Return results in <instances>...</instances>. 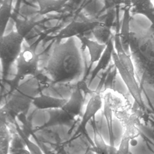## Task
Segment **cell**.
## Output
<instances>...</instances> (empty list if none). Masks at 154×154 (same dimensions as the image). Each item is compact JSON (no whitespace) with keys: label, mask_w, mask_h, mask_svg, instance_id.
<instances>
[{"label":"cell","mask_w":154,"mask_h":154,"mask_svg":"<svg viewBox=\"0 0 154 154\" xmlns=\"http://www.w3.org/2000/svg\"><path fill=\"white\" fill-rule=\"evenodd\" d=\"M67 99L54 97L49 95L40 94L35 96L33 100V105L38 109H55L61 108Z\"/></svg>","instance_id":"9"},{"label":"cell","mask_w":154,"mask_h":154,"mask_svg":"<svg viewBox=\"0 0 154 154\" xmlns=\"http://www.w3.org/2000/svg\"><path fill=\"white\" fill-rule=\"evenodd\" d=\"M16 129L22 141L24 143L25 145L27 147V150L31 154H43L40 148L37 144L34 143V142H32L29 140L26 134L24 132L23 130L20 128L17 123H16Z\"/></svg>","instance_id":"21"},{"label":"cell","mask_w":154,"mask_h":154,"mask_svg":"<svg viewBox=\"0 0 154 154\" xmlns=\"http://www.w3.org/2000/svg\"><path fill=\"white\" fill-rule=\"evenodd\" d=\"M83 72L82 57L73 38L55 46L44 69V74L53 84L78 81Z\"/></svg>","instance_id":"1"},{"label":"cell","mask_w":154,"mask_h":154,"mask_svg":"<svg viewBox=\"0 0 154 154\" xmlns=\"http://www.w3.org/2000/svg\"><path fill=\"white\" fill-rule=\"evenodd\" d=\"M11 0L4 1L0 7V30L1 36L4 35L5 31L11 16Z\"/></svg>","instance_id":"18"},{"label":"cell","mask_w":154,"mask_h":154,"mask_svg":"<svg viewBox=\"0 0 154 154\" xmlns=\"http://www.w3.org/2000/svg\"><path fill=\"white\" fill-rule=\"evenodd\" d=\"M102 93L94 91L90 94L85 111L82 116L81 120L75 134L83 133L85 131L86 125L95 119L96 114L101 109L103 105Z\"/></svg>","instance_id":"5"},{"label":"cell","mask_w":154,"mask_h":154,"mask_svg":"<svg viewBox=\"0 0 154 154\" xmlns=\"http://www.w3.org/2000/svg\"><path fill=\"white\" fill-rule=\"evenodd\" d=\"M103 114L105 117L108 129V135H109V144L114 146V135L113 132V125H112V114L113 111L111 106L103 100Z\"/></svg>","instance_id":"20"},{"label":"cell","mask_w":154,"mask_h":154,"mask_svg":"<svg viewBox=\"0 0 154 154\" xmlns=\"http://www.w3.org/2000/svg\"><path fill=\"white\" fill-rule=\"evenodd\" d=\"M75 118L69 114L62 108L51 109L49 111V117L46 123L47 126L67 125L73 120Z\"/></svg>","instance_id":"13"},{"label":"cell","mask_w":154,"mask_h":154,"mask_svg":"<svg viewBox=\"0 0 154 154\" xmlns=\"http://www.w3.org/2000/svg\"><path fill=\"white\" fill-rule=\"evenodd\" d=\"M85 96L84 93L76 85L69 98L67 99L66 103L61 108L75 119L81 112L85 101Z\"/></svg>","instance_id":"7"},{"label":"cell","mask_w":154,"mask_h":154,"mask_svg":"<svg viewBox=\"0 0 154 154\" xmlns=\"http://www.w3.org/2000/svg\"><path fill=\"white\" fill-rule=\"evenodd\" d=\"M86 154H97L96 153H95L94 152L92 151L91 150H90V149L87 150V152H86Z\"/></svg>","instance_id":"24"},{"label":"cell","mask_w":154,"mask_h":154,"mask_svg":"<svg viewBox=\"0 0 154 154\" xmlns=\"http://www.w3.org/2000/svg\"><path fill=\"white\" fill-rule=\"evenodd\" d=\"M91 124L94 131V144L93 147L90 148V149L97 154H106L108 144L106 143L99 130L98 129L96 123L95 119L91 120Z\"/></svg>","instance_id":"17"},{"label":"cell","mask_w":154,"mask_h":154,"mask_svg":"<svg viewBox=\"0 0 154 154\" xmlns=\"http://www.w3.org/2000/svg\"><path fill=\"white\" fill-rule=\"evenodd\" d=\"M130 14L131 10L129 5L125 8L122 22V26L120 31L119 32L122 45L126 52L129 49L130 36L131 32L130 31Z\"/></svg>","instance_id":"12"},{"label":"cell","mask_w":154,"mask_h":154,"mask_svg":"<svg viewBox=\"0 0 154 154\" xmlns=\"http://www.w3.org/2000/svg\"><path fill=\"white\" fill-rule=\"evenodd\" d=\"M91 32L95 40L101 44L106 45L114 38L110 26L105 23L99 22Z\"/></svg>","instance_id":"15"},{"label":"cell","mask_w":154,"mask_h":154,"mask_svg":"<svg viewBox=\"0 0 154 154\" xmlns=\"http://www.w3.org/2000/svg\"><path fill=\"white\" fill-rule=\"evenodd\" d=\"M24 40L25 38L16 31H12L1 37L0 59L2 80L6 79L11 66L16 62L22 52V46Z\"/></svg>","instance_id":"2"},{"label":"cell","mask_w":154,"mask_h":154,"mask_svg":"<svg viewBox=\"0 0 154 154\" xmlns=\"http://www.w3.org/2000/svg\"><path fill=\"white\" fill-rule=\"evenodd\" d=\"M81 44L88 50L90 61L91 64L97 63L103 53L106 45L101 44L96 40H91L83 35L78 37Z\"/></svg>","instance_id":"10"},{"label":"cell","mask_w":154,"mask_h":154,"mask_svg":"<svg viewBox=\"0 0 154 154\" xmlns=\"http://www.w3.org/2000/svg\"><path fill=\"white\" fill-rule=\"evenodd\" d=\"M11 137L6 122V116L1 113L0 154H10Z\"/></svg>","instance_id":"14"},{"label":"cell","mask_w":154,"mask_h":154,"mask_svg":"<svg viewBox=\"0 0 154 154\" xmlns=\"http://www.w3.org/2000/svg\"><path fill=\"white\" fill-rule=\"evenodd\" d=\"M132 138L127 133L123 132L119 146L117 148V154H129Z\"/></svg>","instance_id":"22"},{"label":"cell","mask_w":154,"mask_h":154,"mask_svg":"<svg viewBox=\"0 0 154 154\" xmlns=\"http://www.w3.org/2000/svg\"><path fill=\"white\" fill-rule=\"evenodd\" d=\"M99 22L96 20L88 21H72L61 29L56 36L58 41L64 38H70L82 35L83 34L91 31Z\"/></svg>","instance_id":"6"},{"label":"cell","mask_w":154,"mask_h":154,"mask_svg":"<svg viewBox=\"0 0 154 154\" xmlns=\"http://www.w3.org/2000/svg\"><path fill=\"white\" fill-rule=\"evenodd\" d=\"M14 25L16 28L15 31L25 38V37L35 28L37 23L31 20L16 19L15 20Z\"/></svg>","instance_id":"19"},{"label":"cell","mask_w":154,"mask_h":154,"mask_svg":"<svg viewBox=\"0 0 154 154\" xmlns=\"http://www.w3.org/2000/svg\"><path fill=\"white\" fill-rule=\"evenodd\" d=\"M114 44L113 38L109 41V42L106 45V48L102 54L100 58L97 62V64L96 67L94 68L93 71L91 73L90 78L89 79L88 85H90V83L94 80L95 77L98 75V73L101 70H106L112 60V52L114 51Z\"/></svg>","instance_id":"11"},{"label":"cell","mask_w":154,"mask_h":154,"mask_svg":"<svg viewBox=\"0 0 154 154\" xmlns=\"http://www.w3.org/2000/svg\"><path fill=\"white\" fill-rule=\"evenodd\" d=\"M39 58L35 51L26 48L20 52L16 61V73L11 85V91L17 86L20 81L28 76H35L38 73Z\"/></svg>","instance_id":"3"},{"label":"cell","mask_w":154,"mask_h":154,"mask_svg":"<svg viewBox=\"0 0 154 154\" xmlns=\"http://www.w3.org/2000/svg\"><path fill=\"white\" fill-rule=\"evenodd\" d=\"M112 61L117 70L118 73L120 75L122 81L126 86L134 101L139 106L142 107L143 106V102L141 97L140 88L136 79L135 75L131 74L122 66L119 61L115 49L112 52Z\"/></svg>","instance_id":"4"},{"label":"cell","mask_w":154,"mask_h":154,"mask_svg":"<svg viewBox=\"0 0 154 154\" xmlns=\"http://www.w3.org/2000/svg\"><path fill=\"white\" fill-rule=\"evenodd\" d=\"M38 6V12L41 15L55 12L63 8L66 0H36Z\"/></svg>","instance_id":"16"},{"label":"cell","mask_w":154,"mask_h":154,"mask_svg":"<svg viewBox=\"0 0 154 154\" xmlns=\"http://www.w3.org/2000/svg\"><path fill=\"white\" fill-rule=\"evenodd\" d=\"M127 1H129V0H127Z\"/></svg>","instance_id":"25"},{"label":"cell","mask_w":154,"mask_h":154,"mask_svg":"<svg viewBox=\"0 0 154 154\" xmlns=\"http://www.w3.org/2000/svg\"><path fill=\"white\" fill-rule=\"evenodd\" d=\"M129 4L131 12L145 16L154 29V5L151 0H129Z\"/></svg>","instance_id":"8"},{"label":"cell","mask_w":154,"mask_h":154,"mask_svg":"<svg viewBox=\"0 0 154 154\" xmlns=\"http://www.w3.org/2000/svg\"><path fill=\"white\" fill-rule=\"evenodd\" d=\"M63 154H77L76 153H75V152H73L70 150H67V151H65L63 152Z\"/></svg>","instance_id":"23"}]
</instances>
